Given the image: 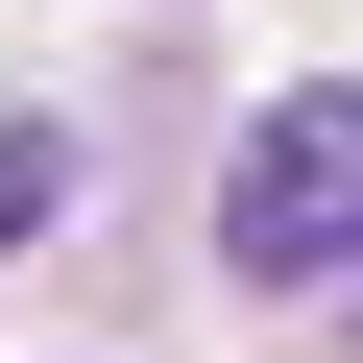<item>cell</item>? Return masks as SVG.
<instances>
[{
  "label": "cell",
  "mask_w": 363,
  "mask_h": 363,
  "mask_svg": "<svg viewBox=\"0 0 363 363\" xmlns=\"http://www.w3.org/2000/svg\"><path fill=\"white\" fill-rule=\"evenodd\" d=\"M218 267L267 291H363V97H267L218 169Z\"/></svg>",
  "instance_id": "6da1fadb"
},
{
  "label": "cell",
  "mask_w": 363,
  "mask_h": 363,
  "mask_svg": "<svg viewBox=\"0 0 363 363\" xmlns=\"http://www.w3.org/2000/svg\"><path fill=\"white\" fill-rule=\"evenodd\" d=\"M49 218H73V145H49V121H0V242H49Z\"/></svg>",
  "instance_id": "7a4b0ae2"
}]
</instances>
